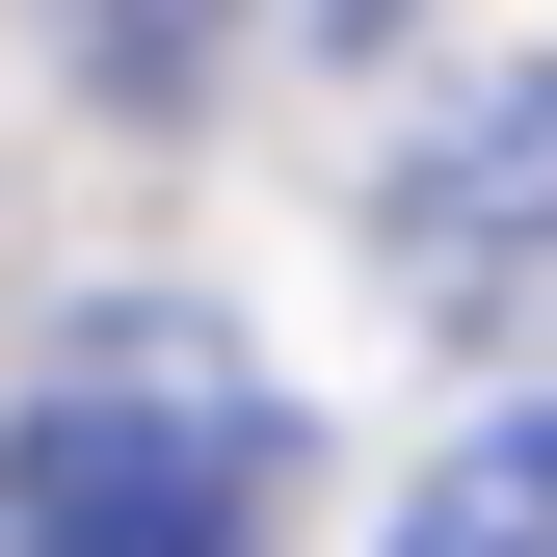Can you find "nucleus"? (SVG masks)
Listing matches in <instances>:
<instances>
[{
    "label": "nucleus",
    "mask_w": 557,
    "mask_h": 557,
    "mask_svg": "<svg viewBox=\"0 0 557 557\" xmlns=\"http://www.w3.org/2000/svg\"><path fill=\"white\" fill-rule=\"evenodd\" d=\"M213 27H265V53H372L398 0H213Z\"/></svg>",
    "instance_id": "nucleus-4"
},
{
    "label": "nucleus",
    "mask_w": 557,
    "mask_h": 557,
    "mask_svg": "<svg viewBox=\"0 0 557 557\" xmlns=\"http://www.w3.org/2000/svg\"><path fill=\"white\" fill-rule=\"evenodd\" d=\"M265 531H293V398L239 345L133 319L0 398V557H265Z\"/></svg>",
    "instance_id": "nucleus-1"
},
{
    "label": "nucleus",
    "mask_w": 557,
    "mask_h": 557,
    "mask_svg": "<svg viewBox=\"0 0 557 557\" xmlns=\"http://www.w3.org/2000/svg\"><path fill=\"white\" fill-rule=\"evenodd\" d=\"M398 557H557V398H531V425H478L425 505H398Z\"/></svg>",
    "instance_id": "nucleus-3"
},
{
    "label": "nucleus",
    "mask_w": 557,
    "mask_h": 557,
    "mask_svg": "<svg viewBox=\"0 0 557 557\" xmlns=\"http://www.w3.org/2000/svg\"><path fill=\"white\" fill-rule=\"evenodd\" d=\"M398 265H425V319H557V81H478V107L425 133Z\"/></svg>",
    "instance_id": "nucleus-2"
}]
</instances>
